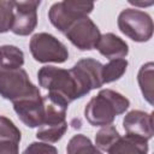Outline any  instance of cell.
<instances>
[{"label": "cell", "mask_w": 154, "mask_h": 154, "mask_svg": "<svg viewBox=\"0 0 154 154\" xmlns=\"http://www.w3.org/2000/svg\"><path fill=\"white\" fill-rule=\"evenodd\" d=\"M37 79L38 84L48 90L46 97L58 106L67 108L72 101L83 97L70 70L46 65L38 70Z\"/></svg>", "instance_id": "cell-1"}, {"label": "cell", "mask_w": 154, "mask_h": 154, "mask_svg": "<svg viewBox=\"0 0 154 154\" xmlns=\"http://www.w3.org/2000/svg\"><path fill=\"white\" fill-rule=\"evenodd\" d=\"M130 106L129 99L112 89H102L90 99L84 108V117L93 126L111 125L116 117L123 114Z\"/></svg>", "instance_id": "cell-2"}, {"label": "cell", "mask_w": 154, "mask_h": 154, "mask_svg": "<svg viewBox=\"0 0 154 154\" xmlns=\"http://www.w3.org/2000/svg\"><path fill=\"white\" fill-rule=\"evenodd\" d=\"M37 93L38 88L30 82L24 69H0V96L4 99L16 102Z\"/></svg>", "instance_id": "cell-3"}, {"label": "cell", "mask_w": 154, "mask_h": 154, "mask_svg": "<svg viewBox=\"0 0 154 154\" xmlns=\"http://www.w3.org/2000/svg\"><path fill=\"white\" fill-rule=\"evenodd\" d=\"M117 24L119 30L135 42H147L153 36V19L144 11L125 8L119 13Z\"/></svg>", "instance_id": "cell-4"}, {"label": "cell", "mask_w": 154, "mask_h": 154, "mask_svg": "<svg viewBox=\"0 0 154 154\" xmlns=\"http://www.w3.org/2000/svg\"><path fill=\"white\" fill-rule=\"evenodd\" d=\"M94 10V2L91 1H72L65 0L55 2L48 11V18L53 26L60 32L65 34L67 29L79 18L88 16Z\"/></svg>", "instance_id": "cell-5"}, {"label": "cell", "mask_w": 154, "mask_h": 154, "mask_svg": "<svg viewBox=\"0 0 154 154\" xmlns=\"http://www.w3.org/2000/svg\"><path fill=\"white\" fill-rule=\"evenodd\" d=\"M32 58L42 64L46 63H65L69 58L66 46L55 36L48 32L35 34L29 42Z\"/></svg>", "instance_id": "cell-6"}, {"label": "cell", "mask_w": 154, "mask_h": 154, "mask_svg": "<svg viewBox=\"0 0 154 154\" xmlns=\"http://www.w3.org/2000/svg\"><path fill=\"white\" fill-rule=\"evenodd\" d=\"M45 99V118L42 124L38 126L36 137L41 141L54 143L58 142L67 131L66 111L67 108L55 105L49 101L46 96Z\"/></svg>", "instance_id": "cell-7"}, {"label": "cell", "mask_w": 154, "mask_h": 154, "mask_svg": "<svg viewBox=\"0 0 154 154\" xmlns=\"http://www.w3.org/2000/svg\"><path fill=\"white\" fill-rule=\"evenodd\" d=\"M75 77L82 95H87L90 90L103 85L102 82V64L93 58H84L78 60L72 69H70Z\"/></svg>", "instance_id": "cell-8"}, {"label": "cell", "mask_w": 154, "mask_h": 154, "mask_svg": "<svg viewBox=\"0 0 154 154\" xmlns=\"http://www.w3.org/2000/svg\"><path fill=\"white\" fill-rule=\"evenodd\" d=\"M69 41L81 51H91L96 48V45L101 37L100 29L88 17L84 16L77 19L65 32Z\"/></svg>", "instance_id": "cell-9"}, {"label": "cell", "mask_w": 154, "mask_h": 154, "mask_svg": "<svg viewBox=\"0 0 154 154\" xmlns=\"http://www.w3.org/2000/svg\"><path fill=\"white\" fill-rule=\"evenodd\" d=\"M40 1H14L11 31L19 36L31 34L37 25V7Z\"/></svg>", "instance_id": "cell-10"}, {"label": "cell", "mask_w": 154, "mask_h": 154, "mask_svg": "<svg viewBox=\"0 0 154 154\" xmlns=\"http://www.w3.org/2000/svg\"><path fill=\"white\" fill-rule=\"evenodd\" d=\"M13 103V109L18 118L28 128H38L45 118V99L41 93L26 96Z\"/></svg>", "instance_id": "cell-11"}, {"label": "cell", "mask_w": 154, "mask_h": 154, "mask_svg": "<svg viewBox=\"0 0 154 154\" xmlns=\"http://www.w3.org/2000/svg\"><path fill=\"white\" fill-rule=\"evenodd\" d=\"M123 126L126 135L150 140L154 135L153 128V114L144 111L134 109L125 114L123 119Z\"/></svg>", "instance_id": "cell-12"}, {"label": "cell", "mask_w": 154, "mask_h": 154, "mask_svg": "<svg viewBox=\"0 0 154 154\" xmlns=\"http://www.w3.org/2000/svg\"><path fill=\"white\" fill-rule=\"evenodd\" d=\"M96 48L100 52V54H102L109 60L125 58L129 53L128 43L113 32H107L101 35L96 45Z\"/></svg>", "instance_id": "cell-13"}, {"label": "cell", "mask_w": 154, "mask_h": 154, "mask_svg": "<svg viewBox=\"0 0 154 154\" xmlns=\"http://www.w3.org/2000/svg\"><path fill=\"white\" fill-rule=\"evenodd\" d=\"M108 154H148V141L125 135L120 136L118 141L107 150Z\"/></svg>", "instance_id": "cell-14"}, {"label": "cell", "mask_w": 154, "mask_h": 154, "mask_svg": "<svg viewBox=\"0 0 154 154\" xmlns=\"http://www.w3.org/2000/svg\"><path fill=\"white\" fill-rule=\"evenodd\" d=\"M66 152L67 154H102L101 150L91 143L90 138L82 134H77L70 138Z\"/></svg>", "instance_id": "cell-15"}, {"label": "cell", "mask_w": 154, "mask_h": 154, "mask_svg": "<svg viewBox=\"0 0 154 154\" xmlns=\"http://www.w3.org/2000/svg\"><path fill=\"white\" fill-rule=\"evenodd\" d=\"M153 67L154 64L149 61L141 66L137 75V81L143 94V97L150 105H153Z\"/></svg>", "instance_id": "cell-16"}, {"label": "cell", "mask_w": 154, "mask_h": 154, "mask_svg": "<svg viewBox=\"0 0 154 154\" xmlns=\"http://www.w3.org/2000/svg\"><path fill=\"white\" fill-rule=\"evenodd\" d=\"M2 54L1 69H19L24 64V53L16 46L4 45L0 47Z\"/></svg>", "instance_id": "cell-17"}, {"label": "cell", "mask_w": 154, "mask_h": 154, "mask_svg": "<svg viewBox=\"0 0 154 154\" xmlns=\"http://www.w3.org/2000/svg\"><path fill=\"white\" fill-rule=\"evenodd\" d=\"M128 69V60L122 58V59H113L109 60L106 65H102V82L105 83H111L114 81H118Z\"/></svg>", "instance_id": "cell-18"}, {"label": "cell", "mask_w": 154, "mask_h": 154, "mask_svg": "<svg viewBox=\"0 0 154 154\" xmlns=\"http://www.w3.org/2000/svg\"><path fill=\"white\" fill-rule=\"evenodd\" d=\"M120 137V134L118 132L117 128L114 125H106L102 126L95 135V147L99 150H103L107 152L116 141H118V138Z\"/></svg>", "instance_id": "cell-19"}, {"label": "cell", "mask_w": 154, "mask_h": 154, "mask_svg": "<svg viewBox=\"0 0 154 154\" xmlns=\"http://www.w3.org/2000/svg\"><path fill=\"white\" fill-rule=\"evenodd\" d=\"M20 138V130L14 125V123L7 117L0 116V141H13L19 143Z\"/></svg>", "instance_id": "cell-20"}, {"label": "cell", "mask_w": 154, "mask_h": 154, "mask_svg": "<svg viewBox=\"0 0 154 154\" xmlns=\"http://www.w3.org/2000/svg\"><path fill=\"white\" fill-rule=\"evenodd\" d=\"M13 2L0 0V34L11 30L13 23Z\"/></svg>", "instance_id": "cell-21"}, {"label": "cell", "mask_w": 154, "mask_h": 154, "mask_svg": "<svg viewBox=\"0 0 154 154\" xmlns=\"http://www.w3.org/2000/svg\"><path fill=\"white\" fill-rule=\"evenodd\" d=\"M22 154H58V149L46 142H32Z\"/></svg>", "instance_id": "cell-22"}, {"label": "cell", "mask_w": 154, "mask_h": 154, "mask_svg": "<svg viewBox=\"0 0 154 154\" xmlns=\"http://www.w3.org/2000/svg\"><path fill=\"white\" fill-rule=\"evenodd\" d=\"M0 154H19V143L13 141H0Z\"/></svg>", "instance_id": "cell-23"}, {"label": "cell", "mask_w": 154, "mask_h": 154, "mask_svg": "<svg viewBox=\"0 0 154 154\" xmlns=\"http://www.w3.org/2000/svg\"><path fill=\"white\" fill-rule=\"evenodd\" d=\"M129 2L135 5V6H149V5L153 4V1H149V2H136V1H132V0H130Z\"/></svg>", "instance_id": "cell-24"}, {"label": "cell", "mask_w": 154, "mask_h": 154, "mask_svg": "<svg viewBox=\"0 0 154 154\" xmlns=\"http://www.w3.org/2000/svg\"><path fill=\"white\" fill-rule=\"evenodd\" d=\"M2 67V54H1V51H0V69Z\"/></svg>", "instance_id": "cell-25"}]
</instances>
